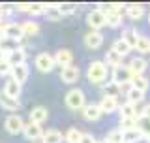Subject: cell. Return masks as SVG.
<instances>
[{
    "label": "cell",
    "mask_w": 150,
    "mask_h": 143,
    "mask_svg": "<svg viewBox=\"0 0 150 143\" xmlns=\"http://www.w3.org/2000/svg\"><path fill=\"white\" fill-rule=\"evenodd\" d=\"M131 87L141 90V92H146L148 87H150V81H148V77H144V75H133V77H131Z\"/></svg>",
    "instance_id": "27"
},
{
    "label": "cell",
    "mask_w": 150,
    "mask_h": 143,
    "mask_svg": "<svg viewBox=\"0 0 150 143\" xmlns=\"http://www.w3.org/2000/svg\"><path fill=\"white\" fill-rule=\"evenodd\" d=\"M0 107L13 113V111H17V109L21 107V102L15 100V98H11V96H8L4 90H0Z\"/></svg>",
    "instance_id": "13"
},
{
    "label": "cell",
    "mask_w": 150,
    "mask_h": 143,
    "mask_svg": "<svg viewBox=\"0 0 150 143\" xmlns=\"http://www.w3.org/2000/svg\"><path fill=\"white\" fill-rule=\"evenodd\" d=\"M83 41H84V47H86V49L96 51L103 45V34L100 30H88L86 34H84Z\"/></svg>",
    "instance_id": "7"
},
{
    "label": "cell",
    "mask_w": 150,
    "mask_h": 143,
    "mask_svg": "<svg viewBox=\"0 0 150 143\" xmlns=\"http://www.w3.org/2000/svg\"><path fill=\"white\" fill-rule=\"evenodd\" d=\"M34 64H36V68L41 72V74H49V72H53V68L56 66L54 62V55H51V53H40L36 56V60H34Z\"/></svg>",
    "instance_id": "6"
},
{
    "label": "cell",
    "mask_w": 150,
    "mask_h": 143,
    "mask_svg": "<svg viewBox=\"0 0 150 143\" xmlns=\"http://www.w3.org/2000/svg\"><path fill=\"white\" fill-rule=\"evenodd\" d=\"M23 134H25V137H26V139H30V141L41 139V137H43V128H41V124H36V122H30V121H28L26 124H25Z\"/></svg>",
    "instance_id": "11"
},
{
    "label": "cell",
    "mask_w": 150,
    "mask_h": 143,
    "mask_svg": "<svg viewBox=\"0 0 150 143\" xmlns=\"http://www.w3.org/2000/svg\"><path fill=\"white\" fill-rule=\"evenodd\" d=\"M62 141H64V136L56 128H47L43 132V137H41V143H62Z\"/></svg>",
    "instance_id": "18"
},
{
    "label": "cell",
    "mask_w": 150,
    "mask_h": 143,
    "mask_svg": "<svg viewBox=\"0 0 150 143\" xmlns=\"http://www.w3.org/2000/svg\"><path fill=\"white\" fill-rule=\"evenodd\" d=\"M109 66H107L103 60H92L86 68V79L94 85H103L107 81V75H109Z\"/></svg>",
    "instance_id": "1"
},
{
    "label": "cell",
    "mask_w": 150,
    "mask_h": 143,
    "mask_svg": "<svg viewBox=\"0 0 150 143\" xmlns=\"http://www.w3.org/2000/svg\"><path fill=\"white\" fill-rule=\"evenodd\" d=\"M105 143H124L122 139V130L120 128H115V130H111L109 134L105 137Z\"/></svg>",
    "instance_id": "37"
},
{
    "label": "cell",
    "mask_w": 150,
    "mask_h": 143,
    "mask_svg": "<svg viewBox=\"0 0 150 143\" xmlns=\"http://www.w3.org/2000/svg\"><path fill=\"white\" fill-rule=\"evenodd\" d=\"M58 9H60L62 15H69V13H73L77 9V6L75 4H58Z\"/></svg>",
    "instance_id": "39"
},
{
    "label": "cell",
    "mask_w": 150,
    "mask_h": 143,
    "mask_svg": "<svg viewBox=\"0 0 150 143\" xmlns=\"http://www.w3.org/2000/svg\"><path fill=\"white\" fill-rule=\"evenodd\" d=\"M4 60H6V53L0 49V62H4Z\"/></svg>",
    "instance_id": "45"
},
{
    "label": "cell",
    "mask_w": 150,
    "mask_h": 143,
    "mask_svg": "<svg viewBox=\"0 0 150 143\" xmlns=\"http://www.w3.org/2000/svg\"><path fill=\"white\" fill-rule=\"evenodd\" d=\"M128 66H129V70H131L133 75H144V72H146V68H148V62L143 59V56H135V59L129 60Z\"/></svg>",
    "instance_id": "14"
},
{
    "label": "cell",
    "mask_w": 150,
    "mask_h": 143,
    "mask_svg": "<svg viewBox=\"0 0 150 143\" xmlns=\"http://www.w3.org/2000/svg\"><path fill=\"white\" fill-rule=\"evenodd\" d=\"M122 38H124V40L128 41L131 47H135V45H137V40L141 38V34H139L137 30H133V28H128V30H126L124 34H122Z\"/></svg>",
    "instance_id": "36"
},
{
    "label": "cell",
    "mask_w": 150,
    "mask_h": 143,
    "mask_svg": "<svg viewBox=\"0 0 150 143\" xmlns=\"http://www.w3.org/2000/svg\"><path fill=\"white\" fill-rule=\"evenodd\" d=\"M86 23L90 26V30H101L103 26H107V13L100 8L90 9L86 13Z\"/></svg>",
    "instance_id": "4"
},
{
    "label": "cell",
    "mask_w": 150,
    "mask_h": 143,
    "mask_svg": "<svg viewBox=\"0 0 150 143\" xmlns=\"http://www.w3.org/2000/svg\"><path fill=\"white\" fill-rule=\"evenodd\" d=\"M118 128H120L122 132L131 130V128H137V119H120Z\"/></svg>",
    "instance_id": "38"
},
{
    "label": "cell",
    "mask_w": 150,
    "mask_h": 143,
    "mask_svg": "<svg viewBox=\"0 0 150 143\" xmlns=\"http://www.w3.org/2000/svg\"><path fill=\"white\" fill-rule=\"evenodd\" d=\"M43 11H45L43 4H30V8H28V13H30V15H41Z\"/></svg>",
    "instance_id": "40"
},
{
    "label": "cell",
    "mask_w": 150,
    "mask_h": 143,
    "mask_svg": "<svg viewBox=\"0 0 150 143\" xmlns=\"http://www.w3.org/2000/svg\"><path fill=\"white\" fill-rule=\"evenodd\" d=\"M43 15L49 19V21H60V19L64 17L62 13H60V9H58V4H49V6H45Z\"/></svg>",
    "instance_id": "29"
},
{
    "label": "cell",
    "mask_w": 150,
    "mask_h": 143,
    "mask_svg": "<svg viewBox=\"0 0 150 143\" xmlns=\"http://www.w3.org/2000/svg\"><path fill=\"white\" fill-rule=\"evenodd\" d=\"M146 143H150V141H146Z\"/></svg>",
    "instance_id": "50"
},
{
    "label": "cell",
    "mask_w": 150,
    "mask_h": 143,
    "mask_svg": "<svg viewBox=\"0 0 150 143\" xmlns=\"http://www.w3.org/2000/svg\"><path fill=\"white\" fill-rule=\"evenodd\" d=\"M112 49H115L120 56H128V55L131 53V49H133V47H131L128 41L124 40V38H118V40H115V44H112Z\"/></svg>",
    "instance_id": "25"
},
{
    "label": "cell",
    "mask_w": 150,
    "mask_h": 143,
    "mask_svg": "<svg viewBox=\"0 0 150 143\" xmlns=\"http://www.w3.org/2000/svg\"><path fill=\"white\" fill-rule=\"evenodd\" d=\"M28 66L26 64H21V66H13V70H11V79H15L17 83H25V81L28 79Z\"/></svg>",
    "instance_id": "21"
},
{
    "label": "cell",
    "mask_w": 150,
    "mask_h": 143,
    "mask_svg": "<svg viewBox=\"0 0 150 143\" xmlns=\"http://www.w3.org/2000/svg\"><path fill=\"white\" fill-rule=\"evenodd\" d=\"M100 109L103 113H107V115H111V113H116L120 109V104H118V98H111V96H101L100 100Z\"/></svg>",
    "instance_id": "12"
},
{
    "label": "cell",
    "mask_w": 150,
    "mask_h": 143,
    "mask_svg": "<svg viewBox=\"0 0 150 143\" xmlns=\"http://www.w3.org/2000/svg\"><path fill=\"white\" fill-rule=\"evenodd\" d=\"M47 117H49V111H47L45 106H36V107L30 111V122H36V124L45 122Z\"/></svg>",
    "instance_id": "17"
},
{
    "label": "cell",
    "mask_w": 150,
    "mask_h": 143,
    "mask_svg": "<svg viewBox=\"0 0 150 143\" xmlns=\"http://www.w3.org/2000/svg\"><path fill=\"white\" fill-rule=\"evenodd\" d=\"M2 34L4 38H11V40H21L23 36V26L19 25V23H6V25H2Z\"/></svg>",
    "instance_id": "9"
},
{
    "label": "cell",
    "mask_w": 150,
    "mask_h": 143,
    "mask_svg": "<svg viewBox=\"0 0 150 143\" xmlns=\"http://www.w3.org/2000/svg\"><path fill=\"white\" fill-rule=\"evenodd\" d=\"M139 117H146V119H150V104H146L143 109H139Z\"/></svg>",
    "instance_id": "43"
},
{
    "label": "cell",
    "mask_w": 150,
    "mask_h": 143,
    "mask_svg": "<svg viewBox=\"0 0 150 143\" xmlns=\"http://www.w3.org/2000/svg\"><path fill=\"white\" fill-rule=\"evenodd\" d=\"M28 8H30V4H17L15 6L17 11H28Z\"/></svg>",
    "instance_id": "44"
},
{
    "label": "cell",
    "mask_w": 150,
    "mask_h": 143,
    "mask_svg": "<svg viewBox=\"0 0 150 143\" xmlns=\"http://www.w3.org/2000/svg\"><path fill=\"white\" fill-rule=\"evenodd\" d=\"M131 77H133V74H131L128 64H120L116 68H112V72H111V81L126 90L131 87Z\"/></svg>",
    "instance_id": "2"
},
{
    "label": "cell",
    "mask_w": 150,
    "mask_h": 143,
    "mask_svg": "<svg viewBox=\"0 0 150 143\" xmlns=\"http://www.w3.org/2000/svg\"><path fill=\"white\" fill-rule=\"evenodd\" d=\"M79 143H98V139L92 134H88V132H83V137H81Z\"/></svg>",
    "instance_id": "42"
},
{
    "label": "cell",
    "mask_w": 150,
    "mask_h": 143,
    "mask_svg": "<svg viewBox=\"0 0 150 143\" xmlns=\"http://www.w3.org/2000/svg\"><path fill=\"white\" fill-rule=\"evenodd\" d=\"M0 49L6 55H9V53H13V51L21 49V44H19L17 40H11V38H4V40L0 41Z\"/></svg>",
    "instance_id": "28"
},
{
    "label": "cell",
    "mask_w": 150,
    "mask_h": 143,
    "mask_svg": "<svg viewBox=\"0 0 150 143\" xmlns=\"http://www.w3.org/2000/svg\"><path fill=\"white\" fill-rule=\"evenodd\" d=\"M21 26H23V34L25 36H34L40 32V25L36 21H25V23H21Z\"/></svg>",
    "instance_id": "34"
},
{
    "label": "cell",
    "mask_w": 150,
    "mask_h": 143,
    "mask_svg": "<svg viewBox=\"0 0 150 143\" xmlns=\"http://www.w3.org/2000/svg\"><path fill=\"white\" fill-rule=\"evenodd\" d=\"M6 60H8L11 66H21V64H25V62H26V51H25V47H21V49H17V51H13V53L6 55Z\"/></svg>",
    "instance_id": "19"
},
{
    "label": "cell",
    "mask_w": 150,
    "mask_h": 143,
    "mask_svg": "<svg viewBox=\"0 0 150 143\" xmlns=\"http://www.w3.org/2000/svg\"><path fill=\"white\" fill-rule=\"evenodd\" d=\"M143 100H144V92H141V90L133 89V87H129L126 90V102L131 104V106H139Z\"/></svg>",
    "instance_id": "22"
},
{
    "label": "cell",
    "mask_w": 150,
    "mask_h": 143,
    "mask_svg": "<svg viewBox=\"0 0 150 143\" xmlns=\"http://www.w3.org/2000/svg\"><path fill=\"white\" fill-rule=\"evenodd\" d=\"M81 137H83V132L79 130V128H69V130L64 134V141L66 143H79Z\"/></svg>",
    "instance_id": "33"
},
{
    "label": "cell",
    "mask_w": 150,
    "mask_h": 143,
    "mask_svg": "<svg viewBox=\"0 0 150 143\" xmlns=\"http://www.w3.org/2000/svg\"><path fill=\"white\" fill-rule=\"evenodd\" d=\"M133 49L137 51L139 55H148V53H150V38L141 36L139 40H137V45H135Z\"/></svg>",
    "instance_id": "32"
},
{
    "label": "cell",
    "mask_w": 150,
    "mask_h": 143,
    "mask_svg": "<svg viewBox=\"0 0 150 143\" xmlns=\"http://www.w3.org/2000/svg\"><path fill=\"white\" fill-rule=\"evenodd\" d=\"M11 70H13V66L9 64L8 60L0 62V75H11Z\"/></svg>",
    "instance_id": "41"
},
{
    "label": "cell",
    "mask_w": 150,
    "mask_h": 143,
    "mask_svg": "<svg viewBox=\"0 0 150 143\" xmlns=\"http://www.w3.org/2000/svg\"><path fill=\"white\" fill-rule=\"evenodd\" d=\"M122 59H124V56H120V55L111 47V49H107L103 62H105L107 66H111V68H116V66H120V64H122Z\"/></svg>",
    "instance_id": "24"
},
{
    "label": "cell",
    "mask_w": 150,
    "mask_h": 143,
    "mask_svg": "<svg viewBox=\"0 0 150 143\" xmlns=\"http://www.w3.org/2000/svg\"><path fill=\"white\" fill-rule=\"evenodd\" d=\"M101 115H103V111L100 109V106L98 104H86L84 106V109H83V117L86 119V121H98V119H101Z\"/></svg>",
    "instance_id": "15"
},
{
    "label": "cell",
    "mask_w": 150,
    "mask_h": 143,
    "mask_svg": "<svg viewBox=\"0 0 150 143\" xmlns=\"http://www.w3.org/2000/svg\"><path fill=\"white\" fill-rule=\"evenodd\" d=\"M4 40V34H2V28H0V41Z\"/></svg>",
    "instance_id": "46"
},
{
    "label": "cell",
    "mask_w": 150,
    "mask_h": 143,
    "mask_svg": "<svg viewBox=\"0 0 150 143\" xmlns=\"http://www.w3.org/2000/svg\"><path fill=\"white\" fill-rule=\"evenodd\" d=\"M25 124L26 122L23 121V117L19 115V113H11V115H8L6 121H4V128H6V132L11 134V136L21 134V132L25 130Z\"/></svg>",
    "instance_id": "5"
},
{
    "label": "cell",
    "mask_w": 150,
    "mask_h": 143,
    "mask_svg": "<svg viewBox=\"0 0 150 143\" xmlns=\"http://www.w3.org/2000/svg\"><path fill=\"white\" fill-rule=\"evenodd\" d=\"M98 143H105V139H103V141H98Z\"/></svg>",
    "instance_id": "48"
},
{
    "label": "cell",
    "mask_w": 150,
    "mask_h": 143,
    "mask_svg": "<svg viewBox=\"0 0 150 143\" xmlns=\"http://www.w3.org/2000/svg\"><path fill=\"white\" fill-rule=\"evenodd\" d=\"M148 23H150V13H148Z\"/></svg>",
    "instance_id": "49"
},
{
    "label": "cell",
    "mask_w": 150,
    "mask_h": 143,
    "mask_svg": "<svg viewBox=\"0 0 150 143\" xmlns=\"http://www.w3.org/2000/svg\"><path fill=\"white\" fill-rule=\"evenodd\" d=\"M54 62H56V66H60V70L68 68V66L73 64V53L69 49H58L54 53Z\"/></svg>",
    "instance_id": "10"
},
{
    "label": "cell",
    "mask_w": 150,
    "mask_h": 143,
    "mask_svg": "<svg viewBox=\"0 0 150 143\" xmlns=\"http://www.w3.org/2000/svg\"><path fill=\"white\" fill-rule=\"evenodd\" d=\"M137 128H139L141 134H143L144 139L150 141V119H146V117H137Z\"/></svg>",
    "instance_id": "31"
},
{
    "label": "cell",
    "mask_w": 150,
    "mask_h": 143,
    "mask_svg": "<svg viewBox=\"0 0 150 143\" xmlns=\"http://www.w3.org/2000/svg\"><path fill=\"white\" fill-rule=\"evenodd\" d=\"M122 139H124V143H139V141H143L144 137L139 132V128H131V130L122 132Z\"/></svg>",
    "instance_id": "26"
},
{
    "label": "cell",
    "mask_w": 150,
    "mask_h": 143,
    "mask_svg": "<svg viewBox=\"0 0 150 143\" xmlns=\"http://www.w3.org/2000/svg\"><path fill=\"white\" fill-rule=\"evenodd\" d=\"M64 102L68 106V109H71V111H83L84 106H86V96H84L81 89H71L66 92Z\"/></svg>",
    "instance_id": "3"
},
{
    "label": "cell",
    "mask_w": 150,
    "mask_h": 143,
    "mask_svg": "<svg viewBox=\"0 0 150 143\" xmlns=\"http://www.w3.org/2000/svg\"><path fill=\"white\" fill-rule=\"evenodd\" d=\"M122 23H124V19H122V13H116V11L107 13V26L118 28V26H122Z\"/></svg>",
    "instance_id": "35"
},
{
    "label": "cell",
    "mask_w": 150,
    "mask_h": 143,
    "mask_svg": "<svg viewBox=\"0 0 150 143\" xmlns=\"http://www.w3.org/2000/svg\"><path fill=\"white\" fill-rule=\"evenodd\" d=\"M120 113V119H137L139 117V111H137V106H131V104L124 102L118 109Z\"/></svg>",
    "instance_id": "23"
},
{
    "label": "cell",
    "mask_w": 150,
    "mask_h": 143,
    "mask_svg": "<svg viewBox=\"0 0 150 143\" xmlns=\"http://www.w3.org/2000/svg\"><path fill=\"white\" fill-rule=\"evenodd\" d=\"M118 94H122V87H118L112 81H107L103 85V96H111V98H118Z\"/></svg>",
    "instance_id": "30"
},
{
    "label": "cell",
    "mask_w": 150,
    "mask_h": 143,
    "mask_svg": "<svg viewBox=\"0 0 150 143\" xmlns=\"http://www.w3.org/2000/svg\"><path fill=\"white\" fill-rule=\"evenodd\" d=\"M21 90H23V85L17 83L15 79H8L6 85H4V92H6L8 96L15 98V100H19V94H21Z\"/></svg>",
    "instance_id": "20"
},
{
    "label": "cell",
    "mask_w": 150,
    "mask_h": 143,
    "mask_svg": "<svg viewBox=\"0 0 150 143\" xmlns=\"http://www.w3.org/2000/svg\"><path fill=\"white\" fill-rule=\"evenodd\" d=\"M0 28H2V17H0Z\"/></svg>",
    "instance_id": "47"
},
{
    "label": "cell",
    "mask_w": 150,
    "mask_h": 143,
    "mask_svg": "<svg viewBox=\"0 0 150 143\" xmlns=\"http://www.w3.org/2000/svg\"><path fill=\"white\" fill-rule=\"evenodd\" d=\"M126 17L129 21H139V19L144 17V6L143 4H129L126 6Z\"/></svg>",
    "instance_id": "16"
},
{
    "label": "cell",
    "mask_w": 150,
    "mask_h": 143,
    "mask_svg": "<svg viewBox=\"0 0 150 143\" xmlns=\"http://www.w3.org/2000/svg\"><path fill=\"white\" fill-rule=\"evenodd\" d=\"M79 75H81V70H79V66H68V68H62L60 70V79L64 81V83H68V85H73V83H77V79H79Z\"/></svg>",
    "instance_id": "8"
}]
</instances>
